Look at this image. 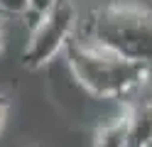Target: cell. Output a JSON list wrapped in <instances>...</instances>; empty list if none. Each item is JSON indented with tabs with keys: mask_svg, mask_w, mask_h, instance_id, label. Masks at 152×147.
<instances>
[{
	"mask_svg": "<svg viewBox=\"0 0 152 147\" xmlns=\"http://www.w3.org/2000/svg\"><path fill=\"white\" fill-rule=\"evenodd\" d=\"M69 71L86 93L108 101H130L152 81V66L128 61L113 52L74 37L64 49Z\"/></svg>",
	"mask_w": 152,
	"mask_h": 147,
	"instance_id": "cell-2",
	"label": "cell"
},
{
	"mask_svg": "<svg viewBox=\"0 0 152 147\" xmlns=\"http://www.w3.org/2000/svg\"><path fill=\"white\" fill-rule=\"evenodd\" d=\"M5 123H7V105H5V101H0V135L5 130Z\"/></svg>",
	"mask_w": 152,
	"mask_h": 147,
	"instance_id": "cell-9",
	"label": "cell"
},
{
	"mask_svg": "<svg viewBox=\"0 0 152 147\" xmlns=\"http://www.w3.org/2000/svg\"><path fill=\"white\" fill-rule=\"evenodd\" d=\"M5 47H7V32H5V22L0 17V56L5 54Z\"/></svg>",
	"mask_w": 152,
	"mask_h": 147,
	"instance_id": "cell-8",
	"label": "cell"
},
{
	"mask_svg": "<svg viewBox=\"0 0 152 147\" xmlns=\"http://www.w3.org/2000/svg\"><path fill=\"white\" fill-rule=\"evenodd\" d=\"M76 37L128 61L152 66V10L137 3H108L79 22Z\"/></svg>",
	"mask_w": 152,
	"mask_h": 147,
	"instance_id": "cell-1",
	"label": "cell"
},
{
	"mask_svg": "<svg viewBox=\"0 0 152 147\" xmlns=\"http://www.w3.org/2000/svg\"><path fill=\"white\" fill-rule=\"evenodd\" d=\"M59 3V0H27V10H25V17L30 20V27L37 22V20H42L49 10H54V5Z\"/></svg>",
	"mask_w": 152,
	"mask_h": 147,
	"instance_id": "cell-6",
	"label": "cell"
},
{
	"mask_svg": "<svg viewBox=\"0 0 152 147\" xmlns=\"http://www.w3.org/2000/svg\"><path fill=\"white\" fill-rule=\"evenodd\" d=\"M93 147H130V142H128V120H125V115H118L115 120L103 123L98 130H96Z\"/></svg>",
	"mask_w": 152,
	"mask_h": 147,
	"instance_id": "cell-5",
	"label": "cell"
},
{
	"mask_svg": "<svg viewBox=\"0 0 152 147\" xmlns=\"http://www.w3.org/2000/svg\"><path fill=\"white\" fill-rule=\"evenodd\" d=\"M27 0H0V17H25Z\"/></svg>",
	"mask_w": 152,
	"mask_h": 147,
	"instance_id": "cell-7",
	"label": "cell"
},
{
	"mask_svg": "<svg viewBox=\"0 0 152 147\" xmlns=\"http://www.w3.org/2000/svg\"><path fill=\"white\" fill-rule=\"evenodd\" d=\"M123 115L128 120L130 147H152V81L125 103Z\"/></svg>",
	"mask_w": 152,
	"mask_h": 147,
	"instance_id": "cell-4",
	"label": "cell"
},
{
	"mask_svg": "<svg viewBox=\"0 0 152 147\" xmlns=\"http://www.w3.org/2000/svg\"><path fill=\"white\" fill-rule=\"evenodd\" d=\"M79 10L74 0H59L42 20L30 27V37L22 49V66L25 69H42L52 64L69 42L79 32Z\"/></svg>",
	"mask_w": 152,
	"mask_h": 147,
	"instance_id": "cell-3",
	"label": "cell"
}]
</instances>
